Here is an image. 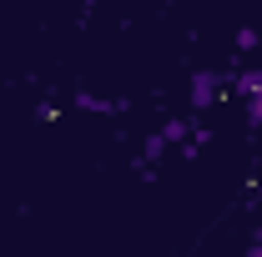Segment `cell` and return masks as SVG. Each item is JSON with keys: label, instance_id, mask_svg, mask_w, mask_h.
Here are the masks:
<instances>
[]
</instances>
